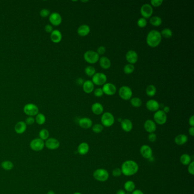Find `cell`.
<instances>
[{"label":"cell","mask_w":194,"mask_h":194,"mask_svg":"<svg viewBox=\"0 0 194 194\" xmlns=\"http://www.w3.org/2000/svg\"><path fill=\"white\" fill-rule=\"evenodd\" d=\"M188 172L192 175H193L194 174V162L192 161L190 164H188Z\"/></svg>","instance_id":"obj_46"},{"label":"cell","mask_w":194,"mask_h":194,"mask_svg":"<svg viewBox=\"0 0 194 194\" xmlns=\"http://www.w3.org/2000/svg\"><path fill=\"white\" fill-rule=\"evenodd\" d=\"M92 124L93 122L92 120L88 117H83L79 120V126L83 129H89L92 127Z\"/></svg>","instance_id":"obj_20"},{"label":"cell","mask_w":194,"mask_h":194,"mask_svg":"<svg viewBox=\"0 0 194 194\" xmlns=\"http://www.w3.org/2000/svg\"><path fill=\"white\" fill-rule=\"evenodd\" d=\"M99 63L100 66L105 70L108 69L111 66V61L106 56H103L99 59Z\"/></svg>","instance_id":"obj_28"},{"label":"cell","mask_w":194,"mask_h":194,"mask_svg":"<svg viewBox=\"0 0 194 194\" xmlns=\"http://www.w3.org/2000/svg\"><path fill=\"white\" fill-rule=\"evenodd\" d=\"M45 146L44 141L41 138H35L32 140L30 144V148L34 151L39 152L43 149Z\"/></svg>","instance_id":"obj_10"},{"label":"cell","mask_w":194,"mask_h":194,"mask_svg":"<svg viewBox=\"0 0 194 194\" xmlns=\"http://www.w3.org/2000/svg\"><path fill=\"white\" fill-rule=\"evenodd\" d=\"M104 129V127L102 124H96L92 127V130L93 132L96 133H101Z\"/></svg>","instance_id":"obj_40"},{"label":"cell","mask_w":194,"mask_h":194,"mask_svg":"<svg viewBox=\"0 0 194 194\" xmlns=\"http://www.w3.org/2000/svg\"><path fill=\"white\" fill-rule=\"evenodd\" d=\"M157 135L154 133H150L148 136V139L150 142H155L157 140Z\"/></svg>","instance_id":"obj_48"},{"label":"cell","mask_w":194,"mask_h":194,"mask_svg":"<svg viewBox=\"0 0 194 194\" xmlns=\"http://www.w3.org/2000/svg\"><path fill=\"white\" fill-rule=\"evenodd\" d=\"M107 77L105 74L102 73H96L93 76L92 81L94 84L97 85H103L106 83Z\"/></svg>","instance_id":"obj_8"},{"label":"cell","mask_w":194,"mask_h":194,"mask_svg":"<svg viewBox=\"0 0 194 194\" xmlns=\"http://www.w3.org/2000/svg\"><path fill=\"white\" fill-rule=\"evenodd\" d=\"M147 22L146 19L143 18V17L139 18L138 21H137V25L141 28L145 27L147 25Z\"/></svg>","instance_id":"obj_41"},{"label":"cell","mask_w":194,"mask_h":194,"mask_svg":"<svg viewBox=\"0 0 194 194\" xmlns=\"http://www.w3.org/2000/svg\"><path fill=\"white\" fill-rule=\"evenodd\" d=\"M104 92L102 88H98L94 91V95L97 97H101L103 95Z\"/></svg>","instance_id":"obj_43"},{"label":"cell","mask_w":194,"mask_h":194,"mask_svg":"<svg viewBox=\"0 0 194 194\" xmlns=\"http://www.w3.org/2000/svg\"><path fill=\"white\" fill-rule=\"evenodd\" d=\"M140 153L142 156L146 159H150L153 157V150L151 147L149 145L142 146L140 149Z\"/></svg>","instance_id":"obj_15"},{"label":"cell","mask_w":194,"mask_h":194,"mask_svg":"<svg viewBox=\"0 0 194 194\" xmlns=\"http://www.w3.org/2000/svg\"><path fill=\"white\" fill-rule=\"evenodd\" d=\"M132 194H144V193L140 190H134Z\"/></svg>","instance_id":"obj_53"},{"label":"cell","mask_w":194,"mask_h":194,"mask_svg":"<svg viewBox=\"0 0 194 194\" xmlns=\"http://www.w3.org/2000/svg\"><path fill=\"white\" fill-rule=\"evenodd\" d=\"M35 121L39 125H43L46 122V116L44 115L43 114H42V113H38L36 116Z\"/></svg>","instance_id":"obj_34"},{"label":"cell","mask_w":194,"mask_h":194,"mask_svg":"<svg viewBox=\"0 0 194 194\" xmlns=\"http://www.w3.org/2000/svg\"><path fill=\"white\" fill-rule=\"evenodd\" d=\"M24 112L26 115L29 117H33L39 113V108L34 104H27L24 107Z\"/></svg>","instance_id":"obj_6"},{"label":"cell","mask_w":194,"mask_h":194,"mask_svg":"<svg viewBox=\"0 0 194 194\" xmlns=\"http://www.w3.org/2000/svg\"><path fill=\"white\" fill-rule=\"evenodd\" d=\"M112 174L115 177H119L121 176L122 174V171L121 169L116 168L112 171Z\"/></svg>","instance_id":"obj_45"},{"label":"cell","mask_w":194,"mask_h":194,"mask_svg":"<svg viewBox=\"0 0 194 194\" xmlns=\"http://www.w3.org/2000/svg\"><path fill=\"white\" fill-rule=\"evenodd\" d=\"M44 144L46 147L50 150H56L60 146V142L54 138H48Z\"/></svg>","instance_id":"obj_14"},{"label":"cell","mask_w":194,"mask_h":194,"mask_svg":"<svg viewBox=\"0 0 194 194\" xmlns=\"http://www.w3.org/2000/svg\"><path fill=\"white\" fill-rule=\"evenodd\" d=\"M91 109L92 112L96 115H100L103 113L104 111L103 106L101 104L95 103L92 105Z\"/></svg>","instance_id":"obj_25"},{"label":"cell","mask_w":194,"mask_h":194,"mask_svg":"<svg viewBox=\"0 0 194 194\" xmlns=\"http://www.w3.org/2000/svg\"><path fill=\"white\" fill-rule=\"evenodd\" d=\"M85 73L88 76H93L96 73V70L95 67L89 66L85 68Z\"/></svg>","instance_id":"obj_38"},{"label":"cell","mask_w":194,"mask_h":194,"mask_svg":"<svg viewBox=\"0 0 194 194\" xmlns=\"http://www.w3.org/2000/svg\"><path fill=\"white\" fill-rule=\"evenodd\" d=\"M147 109L152 112H157L159 109L160 105L155 100H150L146 104Z\"/></svg>","instance_id":"obj_17"},{"label":"cell","mask_w":194,"mask_h":194,"mask_svg":"<svg viewBox=\"0 0 194 194\" xmlns=\"http://www.w3.org/2000/svg\"><path fill=\"white\" fill-rule=\"evenodd\" d=\"M51 41L54 43H59L61 42L62 39V34L61 31L57 29L53 30L50 34Z\"/></svg>","instance_id":"obj_18"},{"label":"cell","mask_w":194,"mask_h":194,"mask_svg":"<svg viewBox=\"0 0 194 194\" xmlns=\"http://www.w3.org/2000/svg\"><path fill=\"white\" fill-rule=\"evenodd\" d=\"M83 91L87 93H90L94 90V84L91 80H86L83 84Z\"/></svg>","instance_id":"obj_26"},{"label":"cell","mask_w":194,"mask_h":194,"mask_svg":"<svg viewBox=\"0 0 194 194\" xmlns=\"http://www.w3.org/2000/svg\"><path fill=\"white\" fill-rule=\"evenodd\" d=\"M35 118H33V117H28L26 119V121L25 123L27 125H33L34 122H35Z\"/></svg>","instance_id":"obj_47"},{"label":"cell","mask_w":194,"mask_h":194,"mask_svg":"<svg viewBox=\"0 0 194 194\" xmlns=\"http://www.w3.org/2000/svg\"><path fill=\"white\" fill-rule=\"evenodd\" d=\"M170 108H169V107H167V106L164 107V110H163V111H164V112L166 114L167 113H169V112H170Z\"/></svg>","instance_id":"obj_54"},{"label":"cell","mask_w":194,"mask_h":194,"mask_svg":"<svg viewBox=\"0 0 194 194\" xmlns=\"http://www.w3.org/2000/svg\"><path fill=\"white\" fill-rule=\"evenodd\" d=\"M180 162L183 165H188L191 161V158L187 154H183L180 157Z\"/></svg>","instance_id":"obj_30"},{"label":"cell","mask_w":194,"mask_h":194,"mask_svg":"<svg viewBox=\"0 0 194 194\" xmlns=\"http://www.w3.org/2000/svg\"><path fill=\"white\" fill-rule=\"evenodd\" d=\"M141 14L143 16V18H149L151 17L153 13V9L151 5L149 4H145L141 6Z\"/></svg>","instance_id":"obj_11"},{"label":"cell","mask_w":194,"mask_h":194,"mask_svg":"<svg viewBox=\"0 0 194 194\" xmlns=\"http://www.w3.org/2000/svg\"><path fill=\"white\" fill-rule=\"evenodd\" d=\"M139 169L137 163L133 160L125 161L121 166L122 174L125 176H132L136 174Z\"/></svg>","instance_id":"obj_1"},{"label":"cell","mask_w":194,"mask_h":194,"mask_svg":"<svg viewBox=\"0 0 194 194\" xmlns=\"http://www.w3.org/2000/svg\"><path fill=\"white\" fill-rule=\"evenodd\" d=\"M162 36L161 33L156 30H153L149 32L146 37L147 44L151 47H156L161 42Z\"/></svg>","instance_id":"obj_2"},{"label":"cell","mask_w":194,"mask_h":194,"mask_svg":"<svg viewBox=\"0 0 194 194\" xmlns=\"http://www.w3.org/2000/svg\"><path fill=\"white\" fill-rule=\"evenodd\" d=\"M138 59L137 53L134 50H129L126 54V59L129 63V64H135Z\"/></svg>","instance_id":"obj_16"},{"label":"cell","mask_w":194,"mask_h":194,"mask_svg":"<svg viewBox=\"0 0 194 194\" xmlns=\"http://www.w3.org/2000/svg\"><path fill=\"white\" fill-rule=\"evenodd\" d=\"M102 90L104 93L109 96L113 95L114 94H115L117 91L115 85L110 83H106L105 84H104Z\"/></svg>","instance_id":"obj_13"},{"label":"cell","mask_w":194,"mask_h":194,"mask_svg":"<svg viewBox=\"0 0 194 194\" xmlns=\"http://www.w3.org/2000/svg\"><path fill=\"white\" fill-rule=\"evenodd\" d=\"M27 129V125L25 122L19 121L16 124L14 130L15 132L18 134H22L25 132Z\"/></svg>","instance_id":"obj_22"},{"label":"cell","mask_w":194,"mask_h":194,"mask_svg":"<svg viewBox=\"0 0 194 194\" xmlns=\"http://www.w3.org/2000/svg\"><path fill=\"white\" fill-rule=\"evenodd\" d=\"M106 51V49L104 46H100L98 49H97V54L98 55H103L105 53Z\"/></svg>","instance_id":"obj_49"},{"label":"cell","mask_w":194,"mask_h":194,"mask_svg":"<svg viewBox=\"0 0 194 194\" xmlns=\"http://www.w3.org/2000/svg\"><path fill=\"white\" fill-rule=\"evenodd\" d=\"M94 178L99 182H105L109 178V173L104 169H98L93 173Z\"/></svg>","instance_id":"obj_3"},{"label":"cell","mask_w":194,"mask_h":194,"mask_svg":"<svg viewBox=\"0 0 194 194\" xmlns=\"http://www.w3.org/2000/svg\"><path fill=\"white\" fill-rule=\"evenodd\" d=\"M1 167L4 170L6 171H10L12 170L14 167V164L10 161H4L1 163Z\"/></svg>","instance_id":"obj_32"},{"label":"cell","mask_w":194,"mask_h":194,"mask_svg":"<svg viewBox=\"0 0 194 194\" xmlns=\"http://www.w3.org/2000/svg\"><path fill=\"white\" fill-rule=\"evenodd\" d=\"M167 115L162 110H158L154 115V120L155 123L158 125H164L167 121Z\"/></svg>","instance_id":"obj_9"},{"label":"cell","mask_w":194,"mask_h":194,"mask_svg":"<svg viewBox=\"0 0 194 194\" xmlns=\"http://www.w3.org/2000/svg\"><path fill=\"white\" fill-rule=\"evenodd\" d=\"M130 103L134 107L138 108L141 106L142 100L138 97H133L130 99Z\"/></svg>","instance_id":"obj_36"},{"label":"cell","mask_w":194,"mask_h":194,"mask_svg":"<svg viewBox=\"0 0 194 194\" xmlns=\"http://www.w3.org/2000/svg\"><path fill=\"white\" fill-rule=\"evenodd\" d=\"M121 126L122 130L126 132H130L133 129L132 122L127 118L122 120L121 122Z\"/></svg>","instance_id":"obj_21"},{"label":"cell","mask_w":194,"mask_h":194,"mask_svg":"<svg viewBox=\"0 0 194 194\" xmlns=\"http://www.w3.org/2000/svg\"><path fill=\"white\" fill-rule=\"evenodd\" d=\"M163 0H152L151 1V5L154 7H158L161 6L163 3Z\"/></svg>","instance_id":"obj_44"},{"label":"cell","mask_w":194,"mask_h":194,"mask_svg":"<svg viewBox=\"0 0 194 194\" xmlns=\"http://www.w3.org/2000/svg\"><path fill=\"white\" fill-rule=\"evenodd\" d=\"M160 33L162 36H164L165 38H170L173 36V31L169 28L164 29Z\"/></svg>","instance_id":"obj_37"},{"label":"cell","mask_w":194,"mask_h":194,"mask_svg":"<svg viewBox=\"0 0 194 194\" xmlns=\"http://www.w3.org/2000/svg\"><path fill=\"white\" fill-rule=\"evenodd\" d=\"M101 122L103 127H110L115 123V117L111 113L105 112L101 116Z\"/></svg>","instance_id":"obj_4"},{"label":"cell","mask_w":194,"mask_h":194,"mask_svg":"<svg viewBox=\"0 0 194 194\" xmlns=\"http://www.w3.org/2000/svg\"><path fill=\"white\" fill-rule=\"evenodd\" d=\"M162 19L161 17L158 16H154L152 17L150 19V23L153 26H159L162 24Z\"/></svg>","instance_id":"obj_33"},{"label":"cell","mask_w":194,"mask_h":194,"mask_svg":"<svg viewBox=\"0 0 194 194\" xmlns=\"http://www.w3.org/2000/svg\"><path fill=\"white\" fill-rule=\"evenodd\" d=\"M188 141V137L183 134H181L176 136L174 139V142L176 145L179 146L183 145Z\"/></svg>","instance_id":"obj_24"},{"label":"cell","mask_w":194,"mask_h":194,"mask_svg":"<svg viewBox=\"0 0 194 194\" xmlns=\"http://www.w3.org/2000/svg\"><path fill=\"white\" fill-rule=\"evenodd\" d=\"M157 92L156 87L154 85H148L146 89V93L148 96L153 97L155 96Z\"/></svg>","instance_id":"obj_29"},{"label":"cell","mask_w":194,"mask_h":194,"mask_svg":"<svg viewBox=\"0 0 194 194\" xmlns=\"http://www.w3.org/2000/svg\"><path fill=\"white\" fill-rule=\"evenodd\" d=\"M144 128L147 132L152 133L156 130L157 126L155 122L152 120H147L144 123Z\"/></svg>","instance_id":"obj_19"},{"label":"cell","mask_w":194,"mask_h":194,"mask_svg":"<svg viewBox=\"0 0 194 194\" xmlns=\"http://www.w3.org/2000/svg\"><path fill=\"white\" fill-rule=\"evenodd\" d=\"M90 27L87 24H82L78 29V34L80 36H85L90 33Z\"/></svg>","instance_id":"obj_23"},{"label":"cell","mask_w":194,"mask_h":194,"mask_svg":"<svg viewBox=\"0 0 194 194\" xmlns=\"http://www.w3.org/2000/svg\"><path fill=\"white\" fill-rule=\"evenodd\" d=\"M49 21L52 25L58 26L61 24L62 18L59 13L53 12L49 16Z\"/></svg>","instance_id":"obj_12"},{"label":"cell","mask_w":194,"mask_h":194,"mask_svg":"<svg viewBox=\"0 0 194 194\" xmlns=\"http://www.w3.org/2000/svg\"><path fill=\"white\" fill-rule=\"evenodd\" d=\"M73 194H81L80 193H79V192H76V193H75Z\"/></svg>","instance_id":"obj_57"},{"label":"cell","mask_w":194,"mask_h":194,"mask_svg":"<svg viewBox=\"0 0 194 194\" xmlns=\"http://www.w3.org/2000/svg\"><path fill=\"white\" fill-rule=\"evenodd\" d=\"M40 16L42 18H46L50 16V11L47 9H43L40 11Z\"/></svg>","instance_id":"obj_42"},{"label":"cell","mask_w":194,"mask_h":194,"mask_svg":"<svg viewBox=\"0 0 194 194\" xmlns=\"http://www.w3.org/2000/svg\"><path fill=\"white\" fill-rule=\"evenodd\" d=\"M44 30L47 33H51V32L53 31V27L51 24H47L44 27Z\"/></svg>","instance_id":"obj_50"},{"label":"cell","mask_w":194,"mask_h":194,"mask_svg":"<svg viewBox=\"0 0 194 194\" xmlns=\"http://www.w3.org/2000/svg\"><path fill=\"white\" fill-rule=\"evenodd\" d=\"M118 94L120 97H121L122 99L128 100H130L132 97L133 92L129 87L124 85L120 88L118 91Z\"/></svg>","instance_id":"obj_7"},{"label":"cell","mask_w":194,"mask_h":194,"mask_svg":"<svg viewBox=\"0 0 194 194\" xmlns=\"http://www.w3.org/2000/svg\"><path fill=\"white\" fill-rule=\"evenodd\" d=\"M188 133L191 136H194V127H190V129H188Z\"/></svg>","instance_id":"obj_52"},{"label":"cell","mask_w":194,"mask_h":194,"mask_svg":"<svg viewBox=\"0 0 194 194\" xmlns=\"http://www.w3.org/2000/svg\"><path fill=\"white\" fill-rule=\"evenodd\" d=\"M47 194H55L54 191H52V190H50V191H49V192L47 193Z\"/></svg>","instance_id":"obj_56"},{"label":"cell","mask_w":194,"mask_h":194,"mask_svg":"<svg viewBox=\"0 0 194 194\" xmlns=\"http://www.w3.org/2000/svg\"><path fill=\"white\" fill-rule=\"evenodd\" d=\"M49 136H50L49 132L46 129H43L42 130H41V131L39 133V138H41L43 141L47 140L49 138Z\"/></svg>","instance_id":"obj_35"},{"label":"cell","mask_w":194,"mask_h":194,"mask_svg":"<svg viewBox=\"0 0 194 194\" xmlns=\"http://www.w3.org/2000/svg\"><path fill=\"white\" fill-rule=\"evenodd\" d=\"M134 69L135 67L134 66L133 64H127V65H125L124 68V71L126 74H131L132 73H133Z\"/></svg>","instance_id":"obj_39"},{"label":"cell","mask_w":194,"mask_h":194,"mask_svg":"<svg viewBox=\"0 0 194 194\" xmlns=\"http://www.w3.org/2000/svg\"><path fill=\"white\" fill-rule=\"evenodd\" d=\"M189 124L191 127H194V116H191L189 119Z\"/></svg>","instance_id":"obj_51"},{"label":"cell","mask_w":194,"mask_h":194,"mask_svg":"<svg viewBox=\"0 0 194 194\" xmlns=\"http://www.w3.org/2000/svg\"><path fill=\"white\" fill-rule=\"evenodd\" d=\"M135 183L132 181H128L124 184V188L127 192H132L135 190Z\"/></svg>","instance_id":"obj_31"},{"label":"cell","mask_w":194,"mask_h":194,"mask_svg":"<svg viewBox=\"0 0 194 194\" xmlns=\"http://www.w3.org/2000/svg\"><path fill=\"white\" fill-rule=\"evenodd\" d=\"M84 59L87 62L90 64H94L99 60V55L96 51L88 50L84 53Z\"/></svg>","instance_id":"obj_5"},{"label":"cell","mask_w":194,"mask_h":194,"mask_svg":"<svg viewBox=\"0 0 194 194\" xmlns=\"http://www.w3.org/2000/svg\"><path fill=\"white\" fill-rule=\"evenodd\" d=\"M90 150V146L86 142L81 143L78 147V152L80 155H85Z\"/></svg>","instance_id":"obj_27"},{"label":"cell","mask_w":194,"mask_h":194,"mask_svg":"<svg viewBox=\"0 0 194 194\" xmlns=\"http://www.w3.org/2000/svg\"><path fill=\"white\" fill-rule=\"evenodd\" d=\"M116 194H126V193L124 190H119L117 191Z\"/></svg>","instance_id":"obj_55"}]
</instances>
